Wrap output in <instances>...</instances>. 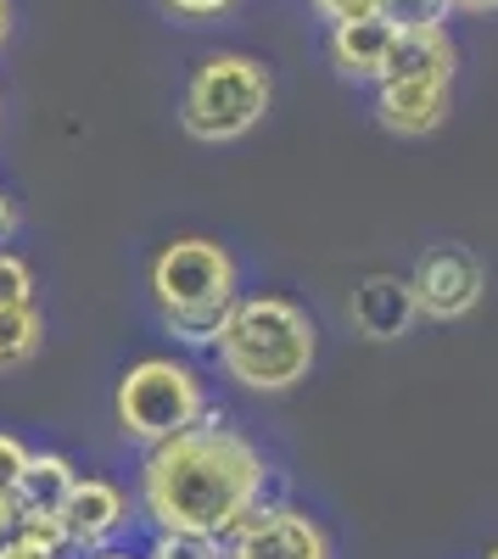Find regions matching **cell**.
Masks as SVG:
<instances>
[{
    "label": "cell",
    "instance_id": "cell-23",
    "mask_svg": "<svg viewBox=\"0 0 498 559\" xmlns=\"http://www.w3.org/2000/svg\"><path fill=\"white\" fill-rule=\"evenodd\" d=\"M448 7H454V12H498V0H448Z\"/></svg>",
    "mask_w": 498,
    "mask_h": 559
},
{
    "label": "cell",
    "instance_id": "cell-11",
    "mask_svg": "<svg viewBox=\"0 0 498 559\" xmlns=\"http://www.w3.org/2000/svg\"><path fill=\"white\" fill-rule=\"evenodd\" d=\"M392 39H398V23H387L381 12L331 23V62H336L342 79H370V84H381L387 57H392Z\"/></svg>",
    "mask_w": 498,
    "mask_h": 559
},
{
    "label": "cell",
    "instance_id": "cell-16",
    "mask_svg": "<svg viewBox=\"0 0 498 559\" xmlns=\"http://www.w3.org/2000/svg\"><path fill=\"white\" fill-rule=\"evenodd\" d=\"M448 12V0H381V17L398 23V28H426V23H442Z\"/></svg>",
    "mask_w": 498,
    "mask_h": 559
},
{
    "label": "cell",
    "instance_id": "cell-20",
    "mask_svg": "<svg viewBox=\"0 0 498 559\" xmlns=\"http://www.w3.org/2000/svg\"><path fill=\"white\" fill-rule=\"evenodd\" d=\"M313 12H320L325 23H347V17H370V12H381V0H313Z\"/></svg>",
    "mask_w": 498,
    "mask_h": 559
},
{
    "label": "cell",
    "instance_id": "cell-6",
    "mask_svg": "<svg viewBox=\"0 0 498 559\" xmlns=\"http://www.w3.org/2000/svg\"><path fill=\"white\" fill-rule=\"evenodd\" d=\"M224 559H331V537L297 503H258L224 537Z\"/></svg>",
    "mask_w": 498,
    "mask_h": 559
},
{
    "label": "cell",
    "instance_id": "cell-17",
    "mask_svg": "<svg viewBox=\"0 0 498 559\" xmlns=\"http://www.w3.org/2000/svg\"><path fill=\"white\" fill-rule=\"evenodd\" d=\"M12 302H34V274L23 258L0 252V308H12Z\"/></svg>",
    "mask_w": 498,
    "mask_h": 559
},
{
    "label": "cell",
    "instance_id": "cell-3",
    "mask_svg": "<svg viewBox=\"0 0 498 559\" xmlns=\"http://www.w3.org/2000/svg\"><path fill=\"white\" fill-rule=\"evenodd\" d=\"M236 292H241L236 258L208 236H179L152 258V302L168 331L191 347L218 342L224 319L236 308Z\"/></svg>",
    "mask_w": 498,
    "mask_h": 559
},
{
    "label": "cell",
    "instance_id": "cell-26",
    "mask_svg": "<svg viewBox=\"0 0 498 559\" xmlns=\"http://www.w3.org/2000/svg\"><path fill=\"white\" fill-rule=\"evenodd\" d=\"M96 559H129V554H118V548H102V554H96Z\"/></svg>",
    "mask_w": 498,
    "mask_h": 559
},
{
    "label": "cell",
    "instance_id": "cell-2",
    "mask_svg": "<svg viewBox=\"0 0 498 559\" xmlns=\"http://www.w3.org/2000/svg\"><path fill=\"white\" fill-rule=\"evenodd\" d=\"M213 353L247 392H292L313 369V319L286 297H236Z\"/></svg>",
    "mask_w": 498,
    "mask_h": 559
},
{
    "label": "cell",
    "instance_id": "cell-4",
    "mask_svg": "<svg viewBox=\"0 0 498 559\" xmlns=\"http://www.w3.org/2000/svg\"><path fill=\"white\" fill-rule=\"evenodd\" d=\"M269 102H275V79H269V68L258 57H241V51H218L186 79L179 123H186L191 140L224 146V140L252 134L263 123Z\"/></svg>",
    "mask_w": 498,
    "mask_h": 559
},
{
    "label": "cell",
    "instance_id": "cell-27",
    "mask_svg": "<svg viewBox=\"0 0 498 559\" xmlns=\"http://www.w3.org/2000/svg\"><path fill=\"white\" fill-rule=\"evenodd\" d=\"M487 559H498V548H493V554H487Z\"/></svg>",
    "mask_w": 498,
    "mask_h": 559
},
{
    "label": "cell",
    "instance_id": "cell-21",
    "mask_svg": "<svg viewBox=\"0 0 498 559\" xmlns=\"http://www.w3.org/2000/svg\"><path fill=\"white\" fill-rule=\"evenodd\" d=\"M163 7H168L174 17H197V23H202V17H218V12H230L236 0H163Z\"/></svg>",
    "mask_w": 498,
    "mask_h": 559
},
{
    "label": "cell",
    "instance_id": "cell-22",
    "mask_svg": "<svg viewBox=\"0 0 498 559\" xmlns=\"http://www.w3.org/2000/svg\"><path fill=\"white\" fill-rule=\"evenodd\" d=\"M17 521H23V498H17V487H0V537H12Z\"/></svg>",
    "mask_w": 498,
    "mask_h": 559
},
{
    "label": "cell",
    "instance_id": "cell-18",
    "mask_svg": "<svg viewBox=\"0 0 498 559\" xmlns=\"http://www.w3.org/2000/svg\"><path fill=\"white\" fill-rule=\"evenodd\" d=\"M62 548H51V543H39L34 532H12V537H0V559H57Z\"/></svg>",
    "mask_w": 498,
    "mask_h": 559
},
{
    "label": "cell",
    "instance_id": "cell-5",
    "mask_svg": "<svg viewBox=\"0 0 498 559\" xmlns=\"http://www.w3.org/2000/svg\"><path fill=\"white\" fill-rule=\"evenodd\" d=\"M208 414V397H202V381L191 364L179 358H141L123 369L118 381V426L134 437V442H168L179 431H191L197 419Z\"/></svg>",
    "mask_w": 498,
    "mask_h": 559
},
{
    "label": "cell",
    "instance_id": "cell-19",
    "mask_svg": "<svg viewBox=\"0 0 498 559\" xmlns=\"http://www.w3.org/2000/svg\"><path fill=\"white\" fill-rule=\"evenodd\" d=\"M28 448L17 442V437H0V487H17L23 481V471H28Z\"/></svg>",
    "mask_w": 498,
    "mask_h": 559
},
{
    "label": "cell",
    "instance_id": "cell-15",
    "mask_svg": "<svg viewBox=\"0 0 498 559\" xmlns=\"http://www.w3.org/2000/svg\"><path fill=\"white\" fill-rule=\"evenodd\" d=\"M146 559H224V537H208V532H157Z\"/></svg>",
    "mask_w": 498,
    "mask_h": 559
},
{
    "label": "cell",
    "instance_id": "cell-9",
    "mask_svg": "<svg viewBox=\"0 0 498 559\" xmlns=\"http://www.w3.org/2000/svg\"><path fill=\"white\" fill-rule=\"evenodd\" d=\"M415 313H420L415 286L398 274H370L365 286L353 292V331L370 336V342H398L415 324Z\"/></svg>",
    "mask_w": 498,
    "mask_h": 559
},
{
    "label": "cell",
    "instance_id": "cell-12",
    "mask_svg": "<svg viewBox=\"0 0 498 559\" xmlns=\"http://www.w3.org/2000/svg\"><path fill=\"white\" fill-rule=\"evenodd\" d=\"M454 62H460V51H454V39H448L442 23L398 28L381 79H454Z\"/></svg>",
    "mask_w": 498,
    "mask_h": 559
},
{
    "label": "cell",
    "instance_id": "cell-13",
    "mask_svg": "<svg viewBox=\"0 0 498 559\" xmlns=\"http://www.w3.org/2000/svg\"><path fill=\"white\" fill-rule=\"evenodd\" d=\"M73 481L79 476H73V464L62 453H34L23 481H17V498H23V509H62L68 492H73Z\"/></svg>",
    "mask_w": 498,
    "mask_h": 559
},
{
    "label": "cell",
    "instance_id": "cell-7",
    "mask_svg": "<svg viewBox=\"0 0 498 559\" xmlns=\"http://www.w3.org/2000/svg\"><path fill=\"white\" fill-rule=\"evenodd\" d=\"M410 286L426 319H465L482 302V263L465 247H431L415 263Z\"/></svg>",
    "mask_w": 498,
    "mask_h": 559
},
{
    "label": "cell",
    "instance_id": "cell-10",
    "mask_svg": "<svg viewBox=\"0 0 498 559\" xmlns=\"http://www.w3.org/2000/svg\"><path fill=\"white\" fill-rule=\"evenodd\" d=\"M57 515H62L73 548H102L112 532H123L129 503H123V492H118L112 481L84 476V481H73V492H68V503L57 509Z\"/></svg>",
    "mask_w": 498,
    "mask_h": 559
},
{
    "label": "cell",
    "instance_id": "cell-8",
    "mask_svg": "<svg viewBox=\"0 0 498 559\" xmlns=\"http://www.w3.org/2000/svg\"><path fill=\"white\" fill-rule=\"evenodd\" d=\"M448 84L454 79H381L376 118L392 134H431L448 118Z\"/></svg>",
    "mask_w": 498,
    "mask_h": 559
},
{
    "label": "cell",
    "instance_id": "cell-14",
    "mask_svg": "<svg viewBox=\"0 0 498 559\" xmlns=\"http://www.w3.org/2000/svg\"><path fill=\"white\" fill-rule=\"evenodd\" d=\"M45 342V319L34 302H12V308H0V369H17L39 353Z\"/></svg>",
    "mask_w": 498,
    "mask_h": 559
},
{
    "label": "cell",
    "instance_id": "cell-1",
    "mask_svg": "<svg viewBox=\"0 0 498 559\" xmlns=\"http://www.w3.org/2000/svg\"><path fill=\"white\" fill-rule=\"evenodd\" d=\"M269 464L263 453L208 408L191 431L157 442L141 464V503L157 532H208L230 537L263 503Z\"/></svg>",
    "mask_w": 498,
    "mask_h": 559
},
{
    "label": "cell",
    "instance_id": "cell-25",
    "mask_svg": "<svg viewBox=\"0 0 498 559\" xmlns=\"http://www.w3.org/2000/svg\"><path fill=\"white\" fill-rule=\"evenodd\" d=\"M7 236H12V202L0 197V241H7Z\"/></svg>",
    "mask_w": 498,
    "mask_h": 559
},
{
    "label": "cell",
    "instance_id": "cell-24",
    "mask_svg": "<svg viewBox=\"0 0 498 559\" xmlns=\"http://www.w3.org/2000/svg\"><path fill=\"white\" fill-rule=\"evenodd\" d=\"M12 39V0H0V45Z\"/></svg>",
    "mask_w": 498,
    "mask_h": 559
}]
</instances>
